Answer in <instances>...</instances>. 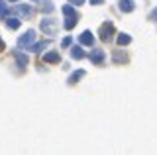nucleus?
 Returning <instances> with one entry per match:
<instances>
[{"label": "nucleus", "mask_w": 157, "mask_h": 155, "mask_svg": "<svg viewBox=\"0 0 157 155\" xmlns=\"http://www.w3.org/2000/svg\"><path fill=\"white\" fill-rule=\"evenodd\" d=\"M71 2H82V0H71Z\"/></svg>", "instance_id": "obj_13"}, {"label": "nucleus", "mask_w": 157, "mask_h": 155, "mask_svg": "<svg viewBox=\"0 0 157 155\" xmlns=\"http://www.w3.org/2000/svg\"><path fill=\"white\" fill-rule=\"evenodd\" d=\"M118 43H120V45H124V43H130V37H128V36H124V33H122V36L118 37Z\"/></svg>", "instance_id": "obj_8"}, {"label": "nucleus", "mask_w": 157, "mask_h": 155, "mask_svg": "<svg viewBox=\"0 0 157 155\" xmlns=\"http://www.w3.org/2000/svg\"><path fill=\"white\" fill-rule=\"evenodd\" d=\"M120 8L124 12H130V10H134V4H132L130 0H122V2H120Z\"/></svg>", "instance_id": "obj_4"}, {"label": "nucleus", "mask_w": 157, "mask_h": 155, "mask_svg": "<svg viewBox=\"0 0 157 155\" xmlns=\"http://www.w3.org/2000/svg\"><path fill=\"white\" fill-rule=\"evenodd\" d=\"M43 59L49 61V63H53V61H57V59H59V55H57V53H47V55L43 57Z\"/></svg>", "instance_id": "obj_6"}, {"label": "nucleus", "mask_w": 157, "mask_h": 155, "mask_svg": "<svg viewBox=\"0 0 157 155\" xmlns=\"http://www.w3.org/2000/svg\"><path fill=\"white\" fill-rule=\"evenodd\" d=\"M71 55H73V57H77V59H81V57H82V49H81V47H75Z\"/></svg>", "instance_id": "obj_7"}, {"label": "nucleus", "mask_w": 157, "mask_h": 155, "mask_svg": "<svg viewBox=\"0 0 157 155\" xmlns=\"http://www.w3.org/2000/svg\"><path fill=\"white\" fill-rule=\"evenodd\" d=\"M114 59H116V61H126V55H120V53H116Z\"/></svg>", "instance_id": "obj_11"}, {"label": "nucleus", "mask_w": 157, "mask_h": 155, "mask_svg": "<svg viewBox=\"0 0 157 155\" xmlns=\"http://www.w3.org/2000/svg\"><path fill=\"white\" fill-rule=\"evenodd\" d=\"M2 47H4V43H2V41H0V49H2Z\"/></svg>", "instance_id": "obj_14"}, {"label": "nucleus", "mask_w": 157, "mask_h": 155, "mask_svg": "<svg viewBox=\"0 0 157 155\" xmlns=\"http://www.w3.org/2000/svg\"><path fill=\"white\" fill-rule=\"evenodd\" d=\"M0 16H6V6H4V2H0Z\"/></svg>", "instance_id": "obj_10"}, {"label": "nucleus", "mask_w": 157, "mask_h": 155, "mask_svg": "<svg viewBox=\"0 0 157 155\" xmlns=\"http://www.w3.org/2000/svg\"><path fill=\"white\" fill-rule=\"evenodd\" d=\"M92 2H96V4H100V2H102V0H92Z\"/></svg>", "instance_id": "obj_12"}, {"label": "nucleus", "mask_w": 157, "mask_h": 155, "mask_svg": "<svg viewBox=\"0 0 157 155\" xmlns=\"http://www.w3.org/2000/svg\"><path fill=\"white\" fill-rule=\"evenodd\" d=\"M20 26V20H16V18H14V20H8V28H18Z\"/></svg>", "instance_id": "obj_9"}, {"label": "nucleus", "mask_w": 157, "mask_h": 155, "mask_svg": "<svg viewBox=\"0 0 157 155\" xmlns=\"http://www.w3.org/2000/svg\"><path fill=\"white\" fill-rule=\"evenodd\" d=\"M81 43H86V45H90L92 43V36H90V32H85L81 36Z\"/></svg>", "instance_id": "obj_5"}, {"label": "nucleus", "mask_w": 157, "mask_h": 155, "mask_svg": "<svg viewBox=\"0 0 157 155\" xmlns=\"http://www.w3.org/2000/svg\"><path fill=\"white\" fill-rule=\"evenodd\" d=\"M102 59H104V53H102V51H94V53L90 55V61H92V63H100Z\"/></svg>", "instance_id": "obj_3"}, {"label": "nucleus", "mask_w": 157, "mask_h": 155, "mask_svg": "<svg viewBox=\"0 0 157 155\" xmlns=\"http://www.w3.org/2000/svg\"><path fill=\"white\" fill-rule=\"evenodd\" d=\"M33 41V32H28L26 33V36H24V37H20V45H28V43H32Z\"/></svg>", "instance_id": "obj_2"}, {"label": "nucleus", "mask_w": 157, "mask_h": 155, "mask_svg": "<svg viewBox=\"0 0 157 155\" xmlns=\"http://www.w3.org/2000/svg\"><path fill=\"white\" fill-rule=\"evenodd\" d=\"M112 32H114V26L112 24H102V28H100V37L104 41H108L112 37Z\"/></svg>", "instance_id": "obj_1"}]
</instances>
